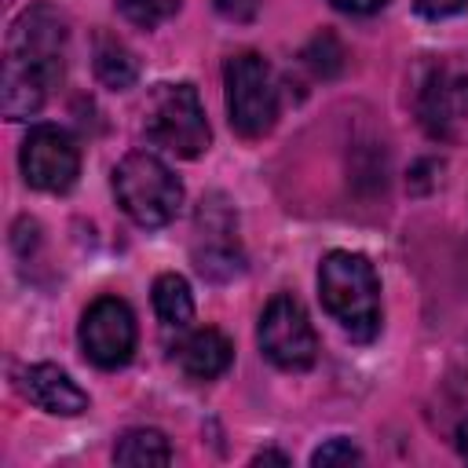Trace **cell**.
<instances>
[{"instance_id": "obj_1", "label": "cell", "mask_w": 468, "mask_h": 468, "mask_svg": "<svg viewBox=\"0 0 468 468\" xmlns=\"http://www.w3.org/2000/svg\"><path fill=\"white\" fill-rule=\"evenodd\" d=\"M66 55V18L51 4L26 7L7 37L4 80H0V110L7 121L37 117L62 80Z\"/></svg>"}, {"instance_id": "obj_2", "label": "cell", "mask_w": 468, "mask_h": 468, "mask_svg": "<svg viewBox=\"0 0 468 468\" xmlns=\"http://www.w3.org/2000/svg\"><path fill=\"white\" fill-rule=\"evenodd\" d=\"M318 296L351 340L369 344L380 333V278L362 252H325L318 263Z\"/></svg>"}, {"instance_id": "obj_3", "label": "cell", "mask_w": 468, "mask_h": 468, "mask_svg": "<svg viewBox=\"0 0 468 468\" xmlns=\"http://www.w3.org/2000/svg\"><path fill=\"white\" fill-rule=\"evenodd\" d=\"M113 194L139 227H165L183 208L179 176L150 150H132L113 168Z\"/></svg>"}, {"instance_id": "obj_4", "label": "cell", "mask_w": 468, "mask_h": 468, "mask_svg": "<svg viewBox=\"0 0 468 468\" xmlns=\"http://www.w3.org/2000/svg\"><path fill=\"white\" fill-rule=\"evenodd\" d=\"M223 84H227V117L230 128L241 139H263L282 110V91L271 62L256 51L230 55L223 66Z\"/></svg>"}, {"instance_id": "obj_5", "label": "cell", "mask_w": 468, "mask_h": 468, "mask_svg": "<svg viewBox=\"0 0 468 468\" xmlns=\"http://www.w3.org/2000/svg\"><path fill=\"white\" fill-rule=\"evenodd\" d=\"M146 135L176 157H201L212 143V128L194 84H157L143 113Z\"/></svg>"}, {"instance_id": "obj_6", "label": "cell", "mask_w": 468, "mask_h": 468, "mask_svg": "<svg viewBox=\"0 0 468 468\" xmlns=\"http://www.w3.org/2000/svg\"><path fill=\"white\" fill-rule=\"evenodd\" d=\"M256 340H260L263 358L285 373H303L318 358L314 325L307 318V307L292 292H278L267 300L260 325H256Z\"/></svg>"}, {"instance_id": "obj_7", "label": "cell", "mask_w": 468, "mask_h": 468, "mask_svg": "<svg viewBox=\"0 0 468 468\" xmlns=\"http://www.w3.org/2000/svg\"><path fill=\"white\" fill-rule=\"evenodd\" d=\"M80 351L91 366L99 369H121L132 362L135 355V314L121 296H99L88 303L84 318H80Z\"/></svg>"}, {"instance_id": "obj_8", "label": "cell", "mask_w": 468, "mask_h": 468, "mask_svg": "<svg viewBox=\"0 0 468 468\" xmlns=\"http://www.w3.org/2000/svg\"><path fill=\"white\" fill-rule=\"evenodd\" d=\"M18 165L33 190L66 194L80 176V150L66 128L37 124V128H29V135L22 143Z\"/></svg>"}, {"instance_id": "obj_9", "label": "cell", "mask_w": 468, "mask_h": 468, "mask_svg": "<svg viewBox=\"0 0 468 468\" xmlns=\"http://www.w3.org/2000/svg\"><path fill=\"white\" fill-rule=\"evenodd\" d=\"M18 388H22V395H26L37 410H44V413H51V417H77V413L88 410V391H84L66 369L51 366V362L26 366V369L18 373Z\"/></svg>"}, {"instance_id": "obj_10", "label": "cell", "mask_w": 468, "mask_h": 468, "mask_svg": "<svg viewBox=\"0 0 468 468\" xmlns=\"http://www.w3.org/2000/svg\"><path fill=\"white\" fill-rule=\"evenodd\" d=\"M197 234L205 238V249L201 245L194 249L197 271L205 278H219V282L234 278L241 271V249H238V238H234L230 212L216 208V205H205L201 216H197Z\"/></svg>"}, {"instance_id": "obj_11", "label": "cell", "mask_w": 468, "mask_h": 468, "mask_svg": "<svg viewBox=\"0 0 468 468\" xmlns=\"http://www.w3.org/2000/svg\"><path fill=\"white\" fill-rule=\"evenodd\" d=\"M420 121H424L428 135L453 139L457 124L468 121V77L435 73L431 84L424 88V99H420Z\"/></svg>"}, {"instance_id": "obj_12", "label": "cell", "mask_w": 468, "mask_h": 468, "mask_svg": "<svg viewBox=\"0 0 468 468\" xmlns=\"http://www.w3.org/2000/svg\"><path fill=\"white\" fill-rule=\"evenodd\" d=\"M176 358H179V366H183L186 377H194V380H216V377H223L230 369L234 344L219 329L205 325V329H194V333H186L179 340Z\"/></svg>"}, {"instance_id": "obj_13", "label": "cell", "mask_w": 468, "mask_h": 468, "mask_svg": "<svg viewBox=\"0 0 468 468\" xmlns=\"http://www.w3.org/2000/svg\"><path fill=\"white\" fill-rule=\"evenodd\" d=\"M154 311H157V322L172 333H183L194 318V296H190V285L183 274L168 271V274H157L154 282Z\"/></svg>"}, {"instance_id": "obj_14", "label": "cell", "mask_w": 468, "mask_h": 468, "mask_svg": "<svg viewBox=\"0 0 468 468\" xmlns=\"http://www.w3.org/2000/svg\"><path fill=\"white\" fill-rule=\"evenodd\" d=\"M95 77L113 88V91H124L139 80V58L132 55V48L117 37H99L95 40Z\"/></svg>"}, {"instance_id": "obj_15", "label": "cell", "mask_w": 468, "mask_h": 468, "mask_svg": "<svg viewBox=\"0 0 468 468\" xmlns=\"http://www.w3.org/2000/svg\"><path fill=\"white\" fill-rule=\"evenodd\" d=\"M113 461L117 464H132V468L168 464L172 461V446H168L165 431H157V428H128L113 446Z\"/></svg>"}, {"instance_id": "obj_16", "label": "cell", "mask_w": 468, "mask_h": 468, "mask_svg": "<svg viewBox=\"0 0 468 468\" xmlns=\"http://www.w3.org/2000/svg\"><path fill=\"white\" fill-rule=\"evenodd\" d=\"M179 4H183V0H117V11H121L132 26L154 29V26L168 22V18L179 11Z\"/></svg>"}, {"instance_id": "obj_17", "label": "cell", "mask_w": 468, "mask_h": 468, "mask_svg": "<svg viewBox=\"0 0 468 468\" xmlns=\"http://www.w3.org/2000/svg\"><path fill=\"white\" fill-rule=\"evenodd\" d=\"M303 58H307V66L318 77H333L340 69V62H344V51H340V44H336L333 33H322V37L311 40V48L303 51Z\"/></svg>"}, {"instance_id": "obj_18", "label": "cell", "mask_w": 468, "mask_h": 468, "mask_svg": "<svg viewBox=\"0 0 468 468\" xmlns=\"http://www.w3.org/2000/svg\"><path fill=\"white\" fill-rule=\"evenodd\" d=\"M358 461H362V450L351 439H329V442H322L311 453V464L314 468H325V464H358Z\"/></svg>"}, {"instance_id": "obj_19", "label": "cell", "mask_w": 468, "mask_h": 468, "mask_svg": "<svg viewBox=\"0 0 468 468\" xmlns=\"http://www.w3.org/2000/svg\"><path fill=\"white\" fill-rule=\"evenodd\" d=\"M216 11L227 18V22H252L260 15V4L263 0H212Z\"/></svg>"}, {"instance_id": "obj_20", "label": "cell", "mask_w": 468, "mask_h": 468, "mask_svg": "<svg viewBox=\"0 0 468 468\" xmlns=\"http://www.w3.org/2000/svg\"><path fill=\"white\" fill-rule=\"evenodd\" d=\"M468 7V0H417V15H424V18H450V15H457V11H464Z\"/></svg>"}, {"instance_id": "obj_21", "label": "cell", "mask_w": 468, "mask_h": 468, "mask_svg": "<svg viewBox=\"0 0 468 468\" xmlns=\"http://www.w3.org/2000/svg\"><path fill=\"white\" fill-rule=\"evenodd\" d=\"M336 11H347V15H373L380 11L388 0H329Z\"/></svg>"}, {"instance_id": "obj_22", "label": "cell", "mask_w": 468, "mask_h": 468, "mask_svg": "<svg viewBox=\"0 0 468 468\" xmlns=\"http://www.w3.org/2000/svg\"><path fill=\"white\" fill-rule=\"evenodd\" d=\"M267 461H274V464H289V457H285V453H274V450H263V453L252 457V464H267Z\"/></svg>"}, {"instance_id": "obj_23", "label": "cell", "mask_w": 468, "mask_h": 468, "mask_svg": "<svg viewBox=\"0 0 468 468\" xmlns=\"http://www.w3.org/2000/svg\"><path fill=\"white\" fill-rule=\"evenodd\" d=\"M457 453L468 461V420H461V424H457Z\"/></svg>"}]
</instances>
